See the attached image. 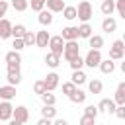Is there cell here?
<instances>
[{"instance_id":"1","label":"cell","mask_w":125,"mask_h":125,"mask_svg":"<svg viewBox=\"0 0 125 125\" xmlns=\"http://www.w3.org/2000/svg\"><path fill=\"white\" fill-rule=\"evenodd\" d=\"M76 12H78V20H80L82 23H88L90 18L94 16V8H92V4H90L88 0H82V2L76 6Z\"/></svg>"},{"instance_id":"2","label":"cell","mask_w":125,"mask_h":125,"mask_svg":"<svg viewBox=\"0 0 125 125\" xmlns=\"http://www.w3.org/2000/svg\"><path fill=\"white\" fill-rule=\"evenodd\" d=\"M4 61H6V66H8V70H20V66H21V55H20V51H8L6 53V57H4Z\"/></svg>"},{"instance_id":"3","label":"cell","mask_w":125,"mask_h":125,"mask_svg":"<svg viewBox=\"0 0 125 125\" xmlns=\"http://www.w3.org/2000/svg\"><path fill=\"white\" fill-rule=\"evenodd\" d=\"M104 59H102V53L98 51V49H90L88 53H86V57H84V64L88 66V68H100V62H102Z\"/></svg>"},{"instance_id":"4","label":"cell","mask_w":125,"mask_h":125,"mask_svg":"<svg viewBox=\"0 0 125 125\" xmlns=\"http://www.w3.org/2000/svg\"><path fill=\"white\" fill-rule=\"evenodd\" d=\"M64 61H74L76 57H80V47H78V41H66L64 45V53H62Z\"/></svg>"},{"instance_id":"5","label":"cell","mask_w":125,"mask_h":125,"mask_svg":"<svg viewBox=\"0 0 125 125\" xmlns=\"http://www.w3.org/2000/svg\"><path fill=\"white\" fill-rule=\"evenodd\" d=\"M64 45H66V41H64L61 35H53L51 41H49V49H51V53H55V55H59V57H62V53H64Z\"/></svg>"},{"instance_id":"6","label":"cell","mask_w":125,"mask_h":125,"mask_svg":"<svg viewBox=\"0 0 125 125\" xmlns=\"http://www.w3.org/2000/svg\"><path fill=\"white\" fill-rule=\"evenodd\" d=\"M123 51H125V43H123L121 39H117V41L111 43V47H109V57H107V59H111V61H121V59H123Z\"/></svg>"},{"instance_id":"7","label":"cell","mask_w":125,"mask_h":125,"mask_svg":"<svg viewBox=\"0 0 125 125\" xmlns=\"http://www.w3.org/2000/svg\"><path fill=\"white\" fill-rule=\"evenodd\" d=\"M14 117V105L10 102H0V121H10Z\"/></svg>"},{"instance_id":"8","label":"cell","mask_w":125,"mask_h":125,"mask_svg":"<svg viewBox=\"0 0 125 125\" xmlns=\"http://www.w3.org/2000/svg\"><path fill=\"white\" fill-rule=\"evenodd\" d=\"M61 37H62L64 41H78V25H76V27H74V25H66V27H62Z\"/></svg>"},{"instance_id":"9","label":"cell","mask_w":125,"mask_h":125,"mask_svg":"<svg viewBox=\"0 0 125 125\" xmlns=\"http://www.w3.org/2000/svg\"><path fill=\"white\" fill-rule=\"evenodd\" d=\"M98 109H100V111H105V113H113V115H115L117 104L113 102V98H111V100H109V98H104V100H100V104H98Z\"/></svg>"},{"instance_id":"10","label":"cell","mask_w":125,"mask_h":125,"mask_svg":"<svg viewBox=\"0 0 125 125\" xmlns=\"http://www.w3.org/2000/svg\"><path fill=\"white\" fill-rule=\"evenodd\" d=\"M12 119H16V121H20V123H27V119H29V109H27L25 105L14 107V117H12Z\"/></svg>"},{"instance_id":"11","label":"cell","mask_w":125,"mask_h":125,"mask_svg":"<svg viewBox=\"0 0 125 125\" xmlns=\"http://www.w3.org/2000/svg\"><path fill=\"white\" fill-rule=\"evenodd\" d=\"M59 74L57 72H49L45 78H43V82H45V86H47V92H53L57 86H59Z\"/></svg>"},{"instance_id":"12","label":"cell","mask_w":125,"mask_h":125,"mask_svg":"<svg viewBox=\"0 0 125 125\" xmlns=\"http://www.w3.org/2000/svg\"><path fill=\"white\" fill-rule=\"evenodd\" d=\"M12 29H14V25H12V21L10 20H0V39H8V37H12Z\"/></svg>"},{"instance_id":"13","label":"cell","mask_w":125,"mask_h":125,"mask_svg":"<svg viewBox=\"0 0 125 125\" xmlns=\"http://www.w3.org/2000/svg\"><path fill=\"white\" fill-rule=\"evenodd\" d=\"M12 98H16V86H0V100L2 102H10Z\"/></svg>"},{"instance_id":"14","label":"cell","mask_w":125,"mask_h":125,"mask_svg":"<svg viewBox=\"0 0 125 125\" xmlns=\"http://www.w3.org/2000/svg\"><path fill=\"white\" fill-rule=\"evenodd\" d=\"M115 10H117L115 0H104V2H102V6H100V12H102L105 18H109V16H111Z\"/></svg>"},{"instance_id":"15","label":"cell","mask_w":125,"mask_h":125,"mask_svg":"<svg viewBox=\"0 0 125 125\" xmlns=\"http://www.w3.org/2000/svg\"><path fill=\"white\" fill-rule=\"evenodd\" d=\"M113 102H115L117 105H125V82H119V84H117Z\"/></svg>"},{"instance_id":"16","label":"cell","mask_w":125,"mask_h":125,"mask_svg":"<svg viewBox=\"0 0 125 125\" xmlns=\"http://www.w3.org/2000/svg\"><path fill=\"white\" fill-rule=\"evenodd\" d=\"M117 29V20L115 18H104V21H102V31H105V33H113Z\"/></svg>"},{"instance_id":"17","label":"cell","mask_w":125,"mask_h":125,"mask_svg":"<svg viewBox=\"0 0 125 125\" xmlns=\"http://www.w3.org/2000/svg\"><path fill=\"white\" fill-rule=\"evenodd\" d=\"M94 35V29L90 23H80L78 25V39H90Z\"/></svg>"},{"instance_id":"18","label":"cell","mask_w":125,"mask_h":125,"mask_svg":"<svg viewBox=\"0 0 125 125\" xmlns=\"http://www.w3.org/2000/svg\"><path fill=\"white\" fill-rule=\"evenodd\" d=\"M37 20H39V23L43 25V27H47V25H51L53 23V12H49V10H43V12H39V16H37Z\"/></svg>"},{"instance_id":"19","label":"cell","mask_w":125,"mask_h":125,"mask_svg":"<svg viewBox=\"0 0 125 125\" xmlns=\"http://www.w3.org/2000/svg\"><path fill=\"white\" fill-rule=\"evenodd\" d=\"M49 41H51V35H49V31L47 29H41V31H37V47H49Z\"/></svg>"},{"instance_id":"20","label":"cell","mask_w":125,"mask_h":125,"mask_svg":"<svg viewBox=\"0 0 125 125\" xmlns=\"http://www.w3.org/2000/svg\"><path fill=\"white\" fill-rule=\"evenodd\" d=\"M47 10L57 14V12H62L64 10V0H47Z\"/></svg>"},{"instance_id":"21","label":"cell","mask_w":125,"mask_h":125,"mask_svg":"<svg viewBox=\"0 0 125 125\" xmlns=\"http://www.w3.org/2000/svg\"><path fill=\"white\" fill-rule=\"evenodd\" d=\"M6 80H8L10 86H18V84L21 82V74H20V70H8Z\"/></svg>"},{"instance_id":"22","label":"cell","mask_w":125,"mask_h":125,"mask_svg":"<svg viewBox=\"0 0 125 125\" xmlns=\"http://www.w3.org/2000/svg\"><path fill=\"white\" fill-rule=\"evenodd\" d=\"M86 96H88V94H86L84 90L76 88V90H74V94H72V96H68V100H70L72 104H84V102H86Z\"/></svg>"},{"instance_id":"23","label":"cell","mask_w":125,"mask_h":125,"mask_svg":"<svg viewBox=\"0 0 125 125\" xmlns=\"http://www.w3.org/2000/svg\"><path fill=\"white\" fill-rule=\"evenodd\" d=\"M25 33H27V27H25L23 23H16L14 29H12V37H14V39H23Z\"/></svg>"},{"instance_id":"24","label":"cell","mask_w":125,"mask_h":125,"mask_svg":"<svg viewBox=\"0 0 125 125\" xmlns=\"http://www.w3.org/2000/svg\"><path fill=\"white\" fill-rule=\"evenodd\" d=\"M45 62H47V66H51V68H57V66L61 64V57L49 51V53L45 55Z\"/></svg>"},{"instance_id":"25","label":"cell","mask_w":125,"mask_h":125,"mask_svg":"<svg viewBox=\"0 0 125 125\" xmlns=\"http://www.w3.org/2000/svg\"><path fill=\"white\" fill-rule=\"evenodd\" d=\"M100 70H102L104 74H111V72L115 70V62H113L111 59H104V61L100 62Z\"/></svg>"},{"instance_id":"26","label":"cell","mask_w":125,"mask_h":125,"mask_svg":"<svg viewBox=\"0 0 125 125\" xmlns=\"http://www.w3.org/2000/svg\"><path fill=\"white\" fill-rule=\"evenodd\" d=\"M88 90H90V94H102V90H104L102 80H100V78L90 80V82H88Z\"/></svg>"},{"instance_id":"27","label":"cell","mask_w":125,"mask_h":125,"mask_svg":"<svg viewBox=\"0 0 125 125\" xmlns=\"http://www.w3.org/2000/svg\"><path fill=\"white\" fill-rule=\"evenodd\" d=\"M41 117H45V119H57V109H55V105H43V109H41Z\"/></svg>"},{"instance_id":"28","label":"cell","mask_w":125,"mask_h":125,"mask_svg":"<svg viewBox=\"0 0 125 125\" xmlns=\"http://www.w3.org/2000/svg\"><path fill=\"white\" fill-rule=\"evenodd\" d=\"M88 45H90V49H102L104 47V37L102 35H92L90 39H88Z\"/></svg>"},{"instance_id":"29","label":"cell","mask_w":125,"mask_h":125,"mask_svg":"<svg viewBox=\"0 0 125 125\" xmlns=\"http://www.w3.org/2000/svg\"><path fill=\"white\" fill-rule=\"evenodd\" d=\"M70 82H74L76 86H80V84L88 82V76H86L82 70H72V80H70Z\"/></svg>"},{"instance_id":"30","label":"cell","mask_w":125,"mask_h":125,"mask_svg":"<svg viewBox=\"0 0 125 125\" xmlns=\"http://www.w3.org/2000/svg\"><path fill=\"white\" fill-rule=\"evenodd\" d=\"M12 8L16 12H25L29 8V0H12Z\"/></svg>"},{"instance_id":"31","label":"cell","mask_w":125,"mask_h":125,"mask_svg":"<svg viewBox=\"0 0 125 125\" xmlns=\"http://www.w3.org/2000/svg\"><path fill=\"white\" fill-rule=\"evenodd\" d=\"M62 16H64L66 20H76V18H78L76 6H64V10H62Z\"/></svg>"},{"instance_id":"32","label":"cell","mask_w":125,"mask_h":125,"mask_svg":"<svg viewBox=\"0 0 125 125\" xmlns=\"http://www.w3.org/2000/svg\"><path fill=\"white\" fill-rule=\"evenodd\" d=\"M29 6H31V10L33 12H43L45 10V6H47V0H29Z\"/></svg>"},{"instance_id":"33","label":"cell","mask_w":125,"mask_h":125,"mask_svg":"<svg viewBox=\"0 0 125 125\" xmlns=\"http://www.w3.org/2000/svg\"><path fill=\"white\" fill-rule=\"evenodd\" d=\"M39 98H41L43 105H55V104H57V98H55V94H51V92H45V94L39 96Z\"/></svg>"},{"instance_id":"34","label":"cell","mask_w":125,"mask_h":125,"mask_svg":"<svg viewBox=\"0 0 125 125\" xmlns=\"http://www.w3.org/2000/svg\"><path fill=\"white\" fill-rule=\"evenodd\" d=\"M23 43H25V47H31V45H35V43H37V33H33V31H27V33H25V37H23Z\"/></svg>"},{"instance_id":"35","label":"cell","mask_w":125,"mask_h":125,"mask_svg":"<svg viewBox=\"0 0 125 125\" xmlns=\"http://www.w3.org/2000/svg\"><path fill=\"white\" fill-rule=\"evenodd\" d=\"M68 64H70L72 70H82V66H86V64H84V57H76V59L70 61Z\"/></svg>"},{"instance_id":"36","label":"cell","mask_w":125,"mask_h":125,"mask_svg":"<svg viewBox=\"0 0 125 125\" xmlns=\"http://www.w3.org/2000/svg\"><path fill=\"white\" fill-rule=\"evenodd\" d=\"M33 92H35L37 96H43V94L47 92V86H45V82H43V80H37V82L33 84Z\"/></svg>"},{"instance_id":"37","label":"cell","mask_w":125,"mask_h":125,"mask_svg":"<svg viewBox=\"0 0 125 125\" xmlns=\"http://www.w3.org/2000/svg\"><path fill=\"white\" fill-rule=\"evenodd\" d=\"M74 90H76V84H74V82H64V84H62V94L72 96V94H74Z\"/></svg>"},{"instance_id":"38","label":"cell","mask_w":125,"mask_h":125,"mask_svg":"<svg viewBox=\"0 0 125 125\" xmlns=\"http://www.w3.org/2000/svg\"><path fill=\"white\" fill-rule=\"evenodd\" d=\"M98 113H100L98 105H86L84 109V115H90V117H98Z\"/></svg>"},{"instance_id":"39","label":"cell","mask_w":125,"mask_h":125,"mask_svg":"<svg viewBox=\"0 0 125 125\" xmlns=\"http://www.w3.org/2000/svg\"><path fill=\"white\" fill-rule=\"evenodd\" d=\"M80 125H96V117L82 115V117H80Z\"/></svg>"},{"instance_id":"40","label":"cell","mask_w":125,"mask_h":125,"mask_svg":"<svg viewBox=\"0 0 125 125\" xmlns=\"http://www.w3.org/2000/svg\"><path fill=\"white\" fill-rule=\"evenodd\" d=\"M115 6H117V12H119L121 20H125V2H119V0H115Z\"/></svg>"},{"instance_id":"41","label":"cell","mask_w":125,"mask_h":125,"mask_svg":"<svg viewBox=\"0 0 125 125\" xmlns=\"http://www.w3.org/2000/svg\"><path fill=\"white\" fill-rule=\"evenodd\" d=\"M8 2L6 0H0V20H4V16H6V12H8Z\"/></svg>"},{"instance_id":"42","label":"cell","mask_w":125,"mask_h":125,"mask_svg":"<svg viewBox=\"0 0 125 125\" xmlns=\"http://www.w3.org/2000/svg\"><path fill=\"white\" fill-rule=\"evenodd\" d=\"M14 51H21L23 47H25V43H23V39H14Z\"/></svg>"},{"instance_id":"43","label":"cell","mask_w":125,"mask_h":125,"mask_svg":"<svg viewBox=\"0 0 125 125\" xmlns=\"http://www.w3.org/2000/svg\"><path fill=\"white\" fill-rule=\"evenodd\" d=\"M115 115H117L119 119H125V105H117V109H115Z\"/></svg>"},{"instance_id":"44","label":"cell","mask_w":125,"mask_h":125,"mask_svg":"<svg viewBox=\"0 0 125 125\" xmlns=\"http://www.w3.org/2000/svg\"><path fill=\"white\" fill-rule=\"evenodd\" d=\"M37 125H53V121H51V119H45V117H41V119L37 121Z\"/></svg>"},{"instance_id":"45","label":"cell","mask_w":125,"mask_h":125,"mask_svg":"<svg viewBox=\"0 0 125 125\" xmlns=\"http://www.w3.org/2000/svg\"><path fill=\"white\" fill-rule=\"evenodd\" d=\"M53 125H68L66 119H53Z\"/></svg>"},{"instance_id":"46","label":"cell","mask_w":125,"mask_h":125,"mask_svg":"<svg viewBox=\"0 0 125 125\" xmlns=\"http://www.w3.org/2000/svg\"><path fill=\"white\" fill-rule=\"evenodd\" d=\"M119 68H121V72H123V74H125V59H123V62H121V64H119Z\"/></svg>"},{"instance_id":"47","label":"cell","mask_w":125,"mask_h":125,"mask_svg":"<svg viewBox=\"0 0 125 125\" xmlns=\"http://www.w3.org/2000/svg\"><path fill=\"white\" fill-rule=\"evenodd\" d=\"M10 125H23V123H20V121H16V119H12V121H10Z\"/></svg>"},{"instance_id":"48","label":"cell","mask_w":125,"mask_h":125,"mask_svg":"<svg viewBox=\"0 0 125 125\" xmlns=\"http://www.w3.org/2000/svg\"><path fill=\"white\" fill-rule=\"evenodd\" d=\"M121 41H123V43H125V33H123V37H121Z\"/></svg>"},{"instance_id":"49","label":"cell","mask_w":125,"mask_h":125,"mask_svg":"<svg viewBox=\"0 0 125 125\" xmlns=\"http://www.w3.org/2000/svg\"><path fill=\"white\" fill-rule=\"evenodd\" d=\"M123 59H125V51H123Z\"/></svg>"},{"instance_id":"50","label":"cell","mask_w":125,"mask_h":125,"mask_svg":"<svg viewBox=\"0 0 125 125\" xmlns=\"http://www.w3.org/2000/svg\"><path fill=\"white\" fill-rule=\"evenodd\" d=\"M119 2H125V0H119Z\"/></svg>"},{"instance_id":"51","label":"cell","mask_w":125,"mask_h":125,"mask_svg":"<svg viewBox=\"0 0 125 125\" xmlns=\"http://www.w3.org/2000/svg\"><path fill=\"white\" fill-rule=\"evenodd\" d=\"M102 2H104V0H102Z\"/></svg>"}]
</instances>
